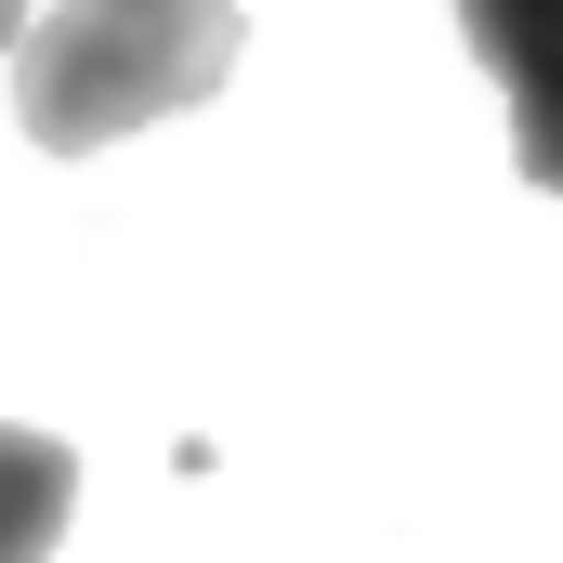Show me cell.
Returning a JSON list of instances; mask_svg holds the SVG:
<instances>
[{"mask_svg":"<svg viewBox=\"0 0 563 563\" xmlns=\"http://www.w3.org/2000/svg\"><path fill=\"white\" fill-rule=\"evenodd\" d=\"M26 26H40V0H0V53H26Z\"/></svg>","mask_w":563,"mask_h":563,"instance_id":"277c9868","label":"cell"},{"mask_svg":"<svg viewBox=\"0 0 563 563\" xmlns=\"http://www.w3.org/2000/svg\"><path fill=\"white\" fill-rule=\"evenodd\" d=\"M236 40H250L236 0H40V26L13 53V119L53 157H92L144 119L210 106Z\"/></svg>","mask_w":563,"mask_h":563,"instance_id":"6da1fadb","label":"cell"},{"mask_svg":"<svg viewBox=\"0 0 563 563\" xmlns=\"http://www.w3.org/2000/svg\"><path fill=\"white\" fill-rule=\"evenodd\" d=\"M445 13H459L472 66H485L498 106H511V157H525V184L563 197V0H445Z\"/></svg>","mask_w":563,"mask_h":563,"instance_id":"7a4b0ae2","label":"cell"},{"mask_svg":"<svg viewBox=\"0 0 563 563\" xmlns=\"http://www.w3.org/2000/svg\"><path fill=\"white\" fill-rule=\"evenodd\" d=\"M66 511H79V459H66L53 432L0 420V563H53Z\"/></svg>","mask_w":563,"mask_h":563,"instance_id":"3957f363","label":"cell"}]
</instances>
